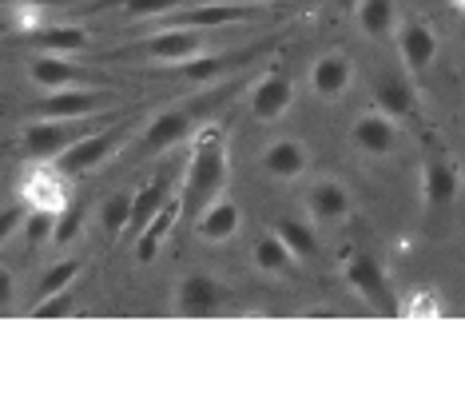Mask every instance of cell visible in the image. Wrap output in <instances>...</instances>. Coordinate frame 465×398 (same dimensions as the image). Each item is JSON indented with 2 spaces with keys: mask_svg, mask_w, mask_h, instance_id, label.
Wrapping results in <instances>:
<instances>
[{
  "mask_svg": "<svg viewBox=\"0 0 465 398\" xmlns=\"http://www.w3.org/2000/svg\"><path fill=\"white\" fill-rule=\"evenodd\" d=\"M235 92H239V84H223L219 92H203V96H192L183 104H172V108L155 112L152 124H147L135 140H128V152H132L128 160H152V155L175 148V144L187 140V135H192L207 116L215 120V108H223Z\"/></svg>",
  "mask_w": 465,
  "mask_h": 398,
  "instance_id": "obj_1",
  "label": "cell"
},
{
  "mask_svg": "<svg viewBox=\"0 0 465 398\" xmlns=\"http://www.w3.org/2000/svg\"><path fill=\"white\" fill-rule=\"evenodd\" d=\"M231 180V152H227V135L219 128H203L195 135L192 160L183 172V195H179V212L187 219H195L207 204H215L223 195V187Z\"/></svg>",
  "mask_w": 465,
  "mask_h": 398,
  "instance_id": "obj_2",
  "label": "cell"
},
{
  "mask_svg": "<svg viewBox=\"0 0 465 398\" xmlns=\"http://www.w3.org/2000/svg\"><path fill=\"white\" fill-rule=\"evenodd\" d=\"M135 128H140V116H124L120 124H104V128L88 132L84 140H76L72 148L60 152L56 160H52V167H56L60 175H88V172H96V167L108 164L115 152L128 148V140H132Z\"/></svg>",
  "mask_w": 465,
  "mask_h": 398,
  "instance_id": "obj_3",
  "label": "cell"
},
{
  "mask_svg": "<svg viewBox=\"0 0 465 398\" xmlns=\"http://www.w3.org/2000/svg\"><path fill=\"white\" fill-rule=\"evenodd\" d=\"M108 120H115V112H100V116H84V120H36L20 135V152L36 164H48L64 148H72L76 140H84L88 132L104 128Z\"/></svg>",
  "mask_w": 465,
  "mask_h": 398,
  "instance_id": "obj_4",
  "label": "cell"
},
{
  "mask_svg": "<svg viewBox=\"0 0 465 398\" xmlns=\"http://www.w3.org/2000/svg\"><path fill=\"white\" fill-rule=\"evenodd\" d=\"M203 52V28H160L155 36L132 40V45L115 48L112 56L124 60H147V65H179L187 56H199Z\"/></svg>",
  "mask_w": 465,
  "mask_h": 398,
  "instance_id": "obj_5",
  "label": "cell"
},
{
  "mask_svg": "<svg viewBox=\"0 0 465 398\" xmlns=\"http://www.w3.org/2000/svg\"><path fill=\"white\" fill-rule=\"evenodd\" d=\"M100 112H115V96L108 88H56L45 100L33 104L36 120H84V116H100Z\"/></svg>",
  "mask_w": 465,
  "mask_h": 398,
  "instance_id": "obj_6",
  "label": "cell"
},
{
  "mask_svg": "<svg viewBox=\"0 0 465 398\" xmlns=\"http://www.w3.org/2000/svg\"><path fill=\"white\" fill-rule=\"evenodd\" d=\"M346 283L362 295L374 311H382V315H401V303L394 295V287H390L386 279V267L378 264L374 255H366V251H358V255L346 259Z\"/></svg>",
  "mask_w": 465,
  "mask_h": 398,
  "instance_id": "obj_7",
  "label": "cell"
},
{
  "mask_svg": "<svg viewBox=\"0 0 465 398\" xmlns=\"http://www.w3.org/2000/svg\"><path fill=\"white\" fill-rule=\"evenodd\" d=\"M271 48V40H259V45H247V48H235V52H199V56H187V60H179L175 68V76L179 80H187V84H211V80H219V76H227V72H235L242 65H251L255 56H262V52Z\"/></svg>",
  "mask_w": 465,
  "mask_h": 398,
  "instance_id": "obj_8",
  "label": "cell"
},
{
  "mask_svg": "<svg viewBox=\"0 0 465 398\" xmlns=\"http://www.w3.org/2000/svg\"><path fill=\"white\" fill-rule=\"evenodd\" d=\"M259 8L255 5H231V0H199V5L175 8V13L160 16L163 28H223V25H239V20H255Z\"/></svg>",
  "mask_w": 465,
  "mask_h": 398,
  "instance_id": "obj_9",
  "label": "cell"
},
{
  "mask_svg": "<svg viewBox=\"0 0 465 398\" xmlns=\"http://www.w3.org/2000/svg\"><path fill=\"white\" fill-rule=\"evenodd\" d=\"M28 80H33L36 88H48V92H56V88H80V84H88V88H112L108 76H100V72H92V68L72 65V60L56 56V52H45V56H36L33 65H28Z\"/></svg>",
  "mask_w": 465,
  "mask_h": 398,
  "instance_id": "obj_10",
  "label": "cell"
},
{
  "mask_svg": "<svg viewBox=\"0 0 465 398\" xmlns=\"http://www.w3.org/2000/svg\"><path fill=\"white\" fill-rule=\"evenodd\" d=\"M291 104H294V84L287 76H279V72H271V76H262V80L251 84V100H247L251 120L274 124V120L287 116Z\"/></svg>",
  "mask_w": 465,
  "mask_h": 398,
  "instance_id": "obj_11",
  "label": "cell"
},
{
  "mask_svg": "<svg viewBox=\"0 0 465 398\" xmlns=\"http://www.w3.org/2000/svg\"><path fill=\"white\" fill-rule=\"evenodd\" d=\"M398 33V52L401 60H406V68L414 72V76H421L433 60H438V33H433L430 25H421V20H401V25H394Z\"/></svg>",
  "mask_w": 465,
  "mask_h": 398,
  "instance_id": "obj_12",
  "label": "cell"
},
{
  "mask_svg": "<svg viewBox=\"0 0 465 398\" xmlns=\"http://www.w3.org/2000/svg\"><path fill=\"white\" fill-rule=\"evenodd\" d=\"M223 307V287H219L211 275H187L183 283L175 287V311L187 319H207Z\"/></svg>",
  "mask_w": 465,
  "mask_h": 398,
  "instance_id": "obj_13",
  "label": "cell"
},
{
  "mask_svg": "<svg viewBox=\"0 0 465 398\" xmlns=\"http://www.w3.org/2000/svg\"><path fill=\"white\" fill-rule=\"evenodd\" d=\"M354 84V65L346 52H326L311 65V92L322 100H342Z\"/></svg>",
  "mask_w": 465,
  "mask_h": 398,
  "instance_id": "obj_14",
  "label": "cell"
},
{
  "mask_svg": "<svg viewBox=\"0 0 465 398\" xmlns=\"http://www.w3.org/2000/svg\"><path fill=\"white\" fill-rule=\"evenodd\" d=\"M351 144L362 155H390L394 152V144H398V124L382 116V112H362V116L354 120V128H351Z\"/></svg>",
  "mask_w": 465,
  "mask_h": 398,
  "instance_id": "obj_15",
  "label": "cell"
},
{
  "mask_svg": "<svg viewBox=\"0 0 465 398\" xmlns=\"http://www.w3.org/2000/svg\"><path fill=\"white\" fill-rule=\"evenodd\" d=\"M453 195H458V167L441 152H430L426 164H421V199H426L430 212H438Z\"/></svg>",
  "mask_w": 465,
  "mask_h": 398,
  "instance_id": "obj_16",
  "label": "cell"
},
{
  "mask_svg": "<svg viewBox=\"0 0 465 398\" xmlns=\"http://www.w3.org/2000/svg\"><path fill=\"white\" fill-rule=\"evenodd\" d=\"M374 104L378 112L390 120H410L418 112V96H414V84H410L401 72H382L374 84Z\"/></svg>",
  "mask_w": 465,
  "mask_h": 398,
  "instance_id": "obj_17",
  "label": "cell"
},
{
  "mask_svg": "<svg viewBox=\"0 0 465 398\" xmlns=\"http://www.w3.org/2000/svg\"><path fill=\"white\" fill-rule=\"evenodd\" d=\"M306 167H311V155L299 140H274L262 148V172L274 180H299V175H306Z\"/></svg>",
  "mask_w": 465,
  "mask_h": 398,
  "instance_id": "obj_18",
  "label": "cell"
},
{
  "mask_svg": "<svg viewBox=\"0 0 465 398\" xmlns=\"http://www.w3.org/2000/svg\"><path fill=\"white\" fill-rule=\"evenodd\" d=\"M192 224H195V232L203 235L207 244H227V239L239 232V207L231 204V199L219 195L215 204H207L203 212L192 219Z\"/></svg>",
  "mask_w": 465,
  "mask_h": 398,
  "instance_id": "obj_19",
  "label": "cell"
},
{
  "mask_svg": "<svg viewBox=\"0 0 465 398\" xmlns=\"http://www.w3.org/2000/svg\"><path fill=\"white\" fill-rule=\"evenodd\" d=\"M306 212L322 224H334V219H346L351 215V192H346L338 180H322L306 192Z\"/></svg>",
  "mask_w": 465,
  "mask_h": 398,
  "instance_id": "obj_20",
  "label": "cell"
},
{
  "mask_svg": "<svg viewBox=\"0 0 465 398\" xmlns=\"http://www.w3.org/2000/svg\"><path fill=\"white\" fill-rule=\"evenodd\" d=\"M175 215H179V199L172 195V199H167V204L160 207V212H155V215L140 227V235H135V259H140V264H152V259H155L160 244H163L167 235H172Z\"/></svg>",
  "mask_w": 465,
  "mask_h": 398,
  "instance_id": "obj_21",
  "label": "cell"
},
{
  "mask_svg": "<svg viewBox=\"0 0 465 398\" xmlns=\"http://www.w3.org/2000/svg\"><path fill=\"white\" fill-rule=\"evenodd\" d=\"M172 199V175H155L152 184H143L140 192H132V215H128V235H140V227L152 219L160 207Z\"/></svg>",
  "mask_w": 465,
  "mask_h": 398,
  "instance_id": "obj_22",
  "label": "cell"
},
{
  "mask_svg": "<svg viewBox=\"0 0 465 398\" xmlns=\"http://www.w3.org/2000/svg\"><path fill=\"white\" fill-rule=\"evenodd\" d=\"M274 235H279L282 247L294 255V264H314V259H319V235H314L311 224H302V219H279Z\"/></svg>",
  "mask_w": 465,
  "mask_h": 398,
  "instance_id": "obj_23",
  "label": "cell"
},
{
  "mask_svg": "<svg viewBox=\"0 0 465 398\" xmlns=\"http://www.w3.org/2000/svg\"><path fill=\"white\" fill-rule=\"evenodd\" d=\"M33 45L40 52H56V56H72V52H84L88 48V33L76 25H52V28H40L33 36Z\"/></svg>",
  "mask_w": 465,
  "mask_h": 398,
  "instance_id": "obj_24",
  "label": "cell"
},
{
  "mask_svg": "<svg viewBox=\"0 0 465 398\" xmlns=\"http://www.w3.org/2000/svg\"><path fill=\"white\" fill-rule=\"evenodd\" d=\"M354 16H358V28H362L366 36L382 40L394 33V0H358L354 5Z\"/></svg>",
  "mask_w": 465,
  "mask_h": 398,
  "instance_id": "obj_25",
  "label": "cell"
},
{
  "mask_svg": "<svg viewBox=\"0 0 465 398\" xmlns=\"http://www.w3.org/2000/svg\"><path fill=\"white\" fill-rule=\"evenodd\" d=\"M25 199L33 207H45V212H60L64 207V192H60V172L56 167H40V172L28 180Z\"/></svg>",
  "mask_w": 465,
  "mask_h": 398,
  "instance_id": "obj_26",
  "label": "cell"
},
{
  "mask_svg": "<svg viewBox=\"0 0 465 398\" xmlns=\"http://www.w3.org/2000/svg\"><path fill=\"white\" fill-rule=\"evenodd\" d=\"M255 267L267 271V275H291L299 264H294V255L282 247V239L274 232H267V235L255 239Z\"/></svg>",
  "mask_w": 465,
  "mask_h": 398,
  "instance_id": "obj_27",
  "label": "cell"
},
{
  "mask_svg": "<svg viewBox=\"0 0 465 398\" xmlns=\"http://www.w3.org/2000/svg\"><path fill=\"white\" fill-rule=\"evenodd\" d=\"M76 275H80V259H60V264L48 267L45 279L36 283V299H33V303L56 295V291H64V287H72V279H76Z\"/></svg>",
  "mask_w": 465,
  "mask_h": 398,
  "instance_id": "obj_28",
  "label": "cell"
},
{
  "mask_svg": "<svg viewBox=\"0 0 465 398\" xmlns=\"http://www.w3.org/2000/svg\"><path fill=\"white\" fill-rule=\"evenodd\" d=\"M128 215H132V192H115L104 199V207H100V224H104V232H108L112 239L128 227Z\"/></svg>",
  "mask_w": 465,
  "mask_h": 398,
  "instance_id": "obj_29",
  "label": "cell"
},
{
  "mask_svg": "<svg viewBox=\"0 0 465 398\" xmlns=\"http://www.w3.org/2000/svg\"><path fill=\"white\" fill-rule=\"evenodd\" d=\"M187 5H199V0H120L124 16H132V20L167 16V13H175V8H187Z\"/></svg>",
  "mask_w": 465,
  "mask_h": 398,
  "instance_id": "obj_30",
  "label": "cell"
},
{
  "mask_svg": "<svg viewBox=\"0 0 465 398\" xmlns=\"http://www.w3.org/2000/svg\"><path fill=\"white\" fill-rule=\"evenodd\" d=\"M68 315H76V291H72V287L33 303V319H68Z\"/></svg>",
  "mask_w": 465,
  "mask_h": 398,
  "instance_id": "obj_31",
  "label": "cell"
},
{
  "mask_svg": "<svg viewBox=\"0 0 465 398\" xmlns=\"http://www.w3.org/2000/svg\"><path fill=\"white\" fill-rule=\"evenodd\" d=\"M20 224H25V244L36 251L40 244H45V239H52V227H56V212H45V207H33V212H28L25 219H20Z\"/></svg>",
  "mask_w": 465,
  "mask_h": 398,
  "instance_id": "obj_32",
  "label": "cell"
},
{
  "mask_svg": "<svg viewBox=\"0 0 465 398\" xmlns=\"http://www.w3.org/2000/svg\"><path fill=\"white\" fill-rule=\"evenodd\" d=\"M80 224H84V204L80 199H72V204H64L56 212V227H52V239L56 244H72L76 239V232H80Z\"/></svg>",
  "mask_w": 465,
  "mask_h": 398,
  "instance_id": "obj_33",
  "label": "cell"
},
{
  "mask_svg": "<svg viewBox=\"0 0 465 398\" xmlns=\"http://www.w3.org/2000/svg\"><path fill=\"white\" fill-rule=\"evenodd\" d=\"M20 219H25V212H20V207H0V247L13 239V232L20 227Z\"/></svg>",
  "mask_w": 465,
  "mask_h": 398,
  "instance_id": "obj_34",
  "label": "cell"
},
{
  "mask_svg": "<svg viewBox=\"0 0 465 398\" xmlns=\"http://www.w3.org/2000/svg\"><path fill=\"white\" fill-rule=\"evenodd\" d=\"M13 295H16V283H13V275H8L5 267H0V311L13 307Z\"/></svg>",
  "mask_w": 465,
  "mask_h": 398,
  "instance_id": "obj_35",
  "label": "cell"
},
{
  "mask_svg": "<svg viewBox=\"0 0 465 398\" xmlns=\"http://www.w3.org/2000/svg\"><path fill=\"white\" fill-rule=\"evenodd\" d=\"M354 5H358V0H338V8H342V13H354Z\"/></svg>",
  "mask_w": 465,
  "mask_h": 398,
  "instance_id": "obj_36",
  "label": "cell"
},
{
  "mask_svg": "<svg viewBox=\"0 0 465 398\" xmlns=\"http://www.w3.org/2000/svg\"><path fill=\"white\" fill-rule=\"evenodd\" d=\"M231 5H255V0H231Z\"/></svg>",
  "mask_w": 465,
  "mask_h": 398,
  "instance_id": "obj_37",
  "label": "cell"
},
{
  "mask_svg": "<svg viewBox=\"0 0 465 398\" xmlns=\"http://www.w3.org/2000/svg\"><path fill=\"white\" fill-rule=\"evenodd\" d=\"M453 8H461V0H453Z\"/></svg>",
  "mask_w": 465,
  "mask_h": 398,
  "instance_id": "obj_38",
  "label": "cell"
}]
</instances>
